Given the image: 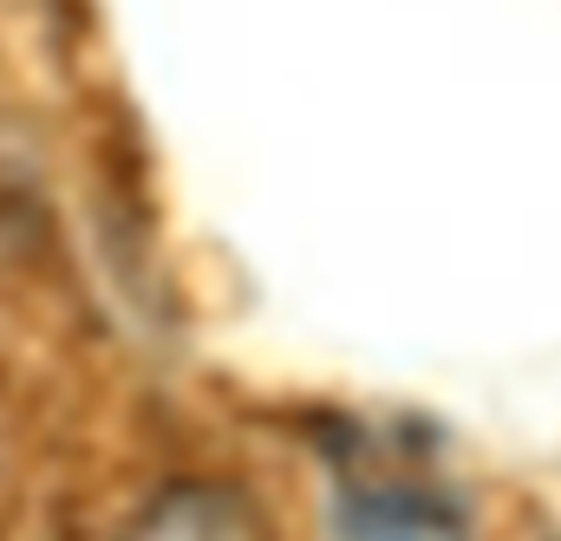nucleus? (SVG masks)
I'll return each mask as SVG.
<instances>
[{"instance_id":"f257e3e1","label":"nucleus","mask_w":561,"mask_h":541,"mask_svg":"<svg viewBox=\"0 0 561 541\" xmlns=\"http://www.w3.org/2000/svg\"><path fill=\"white\" fill-rule=\"evenodd\" d=\"M125 541H275L268 516L229 483H170L150 496Z\"/></svg>"},{"instance_id":"f03ea898","label":"nucleus","mask_w":561,"mask_h":541,"mask_svg":"<svg viewBox=\"0 0 561 541\" xmlns=\"http://www.w3.org/2000/svg\"><path fill=\"white\" fill-rule=\"evenodd\" d=\"M333 541H470L463 516L412 483H359L333 509Z\"/></svg>"}]
</instances>
